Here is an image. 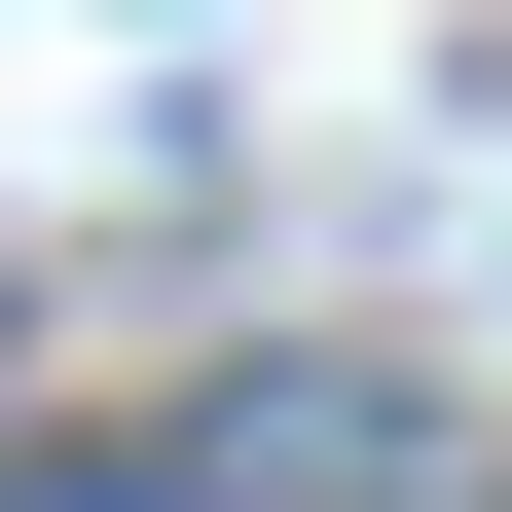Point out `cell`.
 <instances>
[{
    "label": "cell",
    "instance_id": "obj_1",
    "mask_svg": "<svg viewBox=\"0 0 512 512\" xmlns=\"http://www.w3.org/2000/svg\"><path fill=\"white\" fill-rule=\"evenodd\" d=\"M0 512H220V476H147V439H37V476H0Z\"/></svg>",
    "mask_w": 512,
    "mask_h": 512
}]
</instances>
